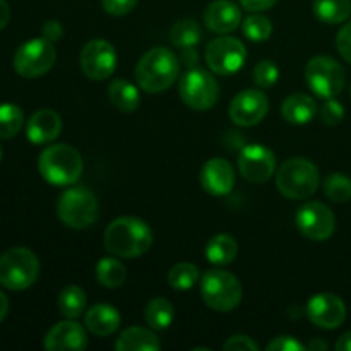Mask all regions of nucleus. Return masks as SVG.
<instances>
[{
	"mask_svg": "<svg viewBox=\"0 0 351 351\" xmlns=\"http://www.w3.org/2000/svg\"><path fill=\"white\" fill-rule=\"evenodd\" d=\"M105 249L112 256L122 257V259H134L141 257L149 250L153 243V232L149 225L143 219L134 216H122L117 218L105 230Z\"/></svg>",
	"mask_w": 351,
	"mask_h": 351,
	"instance_id": "nucleus-1",
	"label": "nucleus"
},
{
	"mask_svg": "<svg viewBox=\"0 0 351 351\" xmlns=\"http://www.w3.org/2000/svg\"><path fill=\"white\" fill-rule=\"evenodd\" d=\"M180 72L177 55L165 47L151 48L141 57L136 67V79L141 89L158 95L175 84Z\"/></svg>",
	"mask_w": 351,
	"mask_h": 351,
	"instance_id": "nucleus-2",
	"label": "nucleus"
},
{
	"mask_svg": "<svg viewBox=\"0 0 351 351\" xmlns=\"http://www.w3.org/2000/svg\"><path fill=\"white\" fill-rule=\"evenodd\" d=\"M82 156L75 147L69 144H53L41 151L38 158V170L41 177L51 185H72L81 178Z\"/></svg>",
	"mask_w": 351,
	"mask_h": 351,
	"instance_id": "nucleus-3",
	"label": "nucleus"
},
{
	"mask_svg": "<svg viewBox=\"0 0 351 351\" xmlns=\"http://www.w3.org/2000/svg\"><path fill=\"white\" fill-rule=\"evenodd\" d=\"M276 187L281 195L300 201L315 194L319 187V170L305 158H291L281 165L276 173Z\"/></svg>",
	"mask_w": 351,
	"mask_h": 351,
	"instance_id": "nucleus-4",
	"label": "nucleus"
},
{
	"mask_svg": "<svg viewBox=\"0 0 351 351\" xmlns=\"http://www.w3.org/2000/svg\"><path fill=\"white\" fill-rule=\"evenodd\" d=\"M40 276V261L24 247H16L0 256V285L21 291L33 287Z\"/></svg>",
	"mask_w": 351,
	"mask_h": 351,
	"instance_id": "nucleus-5",
	"label": "nucleus"
},
{
	"mask_svg": "<svg viewBox=\"0 0 351 351\" xmlns=\"http://www.w3.org/2000/svg\"><path fill=\"white\" fill-rule=\"evenodd\" d=\"M204 304L216 312H232L242 302V285L235 274L223 269H209L201 280Z\"/></svg>",
	"mask_w": 351,
	"mask_h": 351,
	"instance_id": "nucleus-6",
	"label": "nucleus"
},
{
	"mask_svg": "<svg viewBox=\"0 0 351 351\" xmlns=\"http://www.w3.org/2000/svg\"><path fill=\"white\" fill-rule=\"evenodd\" d=\"M57 213L69 228L84 230L98 219V199L86 187L67 189L58 199Z\"/></svg>",
	"mask_w": 351,
	"mask_h": 351,
	"instance_id": "nucleus-7",
	"label": "nucleus"
},
{
	"mask_svg": "<svg viewBox=\"0 0 351 351\" xmlns=\"http://www.w3.org/2000/svg\"><path fill=\"white\" fill-rule=\"evenodd\" d=\"M307 84L319 98H336L345 88V71L336 58L317 55L311 58L305 67Z\"/></svg>",
	"mask_w": 351,
	"mask_h": 351,
	"instance_id": "nucleus-8",
	"label": "nucleus"
},
{
	"mask_svg": "<svg viewBox=\"0 0 351 351\" xmlns=\"http://www.w3.org/2000/svg\"><path fill=\"white\" fill-rule=\"evenodd\" d=\"M182 101L192 110H209L218 101L219 88L215 75L202 69H192L184 74L178 82Z\"/></svg>",
	"mask_w": 351,
	"mask_h": 351,
	"instance_id": "nucleus-9",
	"label": "nucleus"
},
{
	"mask_svg": "<svg viewBox=\"0 0 351 351\" xmlns=\"http://www.w3.org/2000/svg\"><path fill=\"white\" fill-rule=\"evenodd\" d=\"M53 43L45 38H36L21 45L14 55V69L26 79H36L47 74L55 64Z\"/></svg>",
	"mask_w": 351,
	"mask_h": 351,
	"instance_id": "nucleus-10",
	"label": "nucleus"
},
{
	"mask_svg": "<svg viewBox=\"0 0 351 351\" xmlns=\"http://www.w3.org/2000/svg\"><path fill=\"white\" fill-rule=\"evenodd\" d=\"M247 58L245 47L232 36H219L209 41L206 48V64L215 74L230 75L240 71Z\"/></svg>",
	"mask_w": 351,
	"mask_h": 351,
	"instance_id": "nucleus-11",
	"label": "nucleus"
},
{
	"mask_svg": "<svg viewBox=\"0 0 351 351\" xmlns=\"http://www.w3.org/2000/svg\"><path fill=\"white\" fill-rule=\"evenodd\" d=\"M295 221L302 235L315 242L328 240L336 230L335 213L322 202H305L297 211Z\"/></svg>",
	"mask_w": 351,
	"mask_h": 351,
	"instance_id": "nucleus-12",
	"label": "nucleus"
},
{
	"mask_svg": "<svg viewBox=\"0 0 351 351\" xmlns=\"http://www.w3.org/2000/svg\"><path fill=\"white\" fill-rule=\"evenodd\" d=\"M79 64L86 77L93 81H105L115 72L117 51L106 40H91L81 50Z\"/></svg>",
	"mask_w": 351,
	"mask_h": 351,
	"instance_id": "nucleus-13",
	"label": "nucleus"
},
{
	"mask_svg": "<svg viewBox=\"0 0 351 351\" xmlns=\"http://www.w3.org/2000/svg\"><path fill=\"white\" fill-rule=\"evenodd\" d=\"M240 173L252 184H264L269 180L276 168V156L264 144H249L239 156Z\"/></svg>",
	"mask_w": 351,
	"mask_h": 351,
	"instance_id": "nucleus-14",
	"label": "nucleus"
},
{
	"mask_svg": "<svg viewBox=\"0 0 351 351\" xmlns=\"http://www.w3.org/2000/svg\"><path fill=\"white\" fill-rule=\"evenodd\" d=\"M269 112V99L259 89H245L233 98L228 113L233 123L240 127H252L263 122Z\"/></svg>",
	"mask_w": 351,
	"mask_h": 351,
	"instance_id": "nucleus-15",
	"label": "nucleus"
},
{
	"mask_svg": "<svg viewBox=\"0 0 351 351\" xmlns=\"http://www.w3.org/2000/svg\"><path fill=\"white\" fill-rule=\"evenodd\" d=\"M307 315L317 328L336 329L345 322L346 305L338 295L317 293L308 300Z\"/></svg>",
	"mask_w": 351,
	"mask_h": 351,
	"instance_id": "nucleus-16",
	"label": "nucleus"
},
{
	"mask_svg": "<svg viewBox=\"0 0 351 351\" xmlns=\"http://www.w3.org/2000/svg\"><path fill=\"white\" fill-rule=\"evenodd\" d=\"M45 348L48 351H82L88 348V335L79 322H58L45 336Z\"/></svg>",
	"mask_w": 351,
	"mask_h": 351,
	"instance_id": "nucleus-17",
	"label": "nucleus"
},
{
	"mask_svg": "<svg viewBox=\"0 0 351 351\" xmlns=\"http://www.w3.org/2000/svg\"><path fill=\"white\" fill-rule=\"evenodd\" d=\"M201 185L208 194L226 195L235 185V171L233 167L223 158H211L206 161L201 170Z\"/></svg>",
	"mask_w": 351,
	"mask_h": 351,
	"instance_id": "nucleus-18",
	"label": "nucleus"
},
{
	"mask_svg": "<svg viewBox=\"0 0 351 351\" xmlns=\"http://www.w3.org/2000/svg\"><path fill=\"white\" fill-rule=\"evenodd\" d=\"M240 23H242V12L230 0H215L204 10V24L213 33H232L240 26Z\"/></svg>",
	"mask_w": 351,
	"mask_h": 351,
	"instance_id": "nucleus-19",
	"label": "nucleus"
},
{
	"mask_svg": "<svg viewBox=\"0 0 351 351\" xmlns=\"http://www.w3.org/2000/svg\"><path fill=\"white\" fill-rule=\"evenodd\" d=\"M62 130V119L53 110H40L26 125V136L33 144H50Z\"/></svg>",
	"mask_w": 351,
	"mask_h": 351,
	"instance_id": "nucleus-20",
	"label": "nucleus"
},
{
	"mask_svg": "<svg viewBox=\"0 0 351 351\" xmlns=\"http://www.w3.org/2000/svg\"><path fill=\"white\" fill-rule=\"evenodd\" d=\"M120 314L115 307L108 304H98L93 305L88 312H86V328L93 332V335L105 338V336L113 335L117 329L120 328Z\"/></svg>",
	"mask_w": 351,
	"mask_h": 351,
	"instance_id": "nucleus-21",
	"label": "nucleus"
},
{
	"mask_svg": "<svg viewBox=\"0 0 351 351\" xmlns=\"http://www.w3.org/2000/svg\"><path fill=\"white\" fill-rule=\"evenodd\" d=\"M317 113V103L314 98L305 93H297V95L288 96L281 105V115L287 122L295 123V125H304L308 123Z\"/></svg>",
	"mask_w": 351,
	"mask_h": 351,
	"instance_id": "nucleus-22",
	"label": "nucleus"
},
{
	"mask_svg": "<svg viewBox=\"0 0 351 351\" xmlns=\"http://www.w3.org/2000/svg\"><path fill=\"white\" fill-rule=\"evenodd\" d=\"M119 351H158L161 343L153 331L146 328H127L115 343Z\"/></svg>",
	"mask_w": 351,
	"mask_h": 351,
	"instance_id": "nucleus-23",
	"label": "nucleus"
},
{
	"mask_svg": "<svg viewBox=\"0 0 351 351\" xmlns=\"http://www.w3.org/2000/svg\"><path fill=\"white\" fill-rule=\"evenodd\" d=\"M108 99L120 112H136L139 106V89L125 79H115L108 86Z\"/></svg>",
	"mask_w": 351,
	"mask_h": 351,
	"instance_id": "nucleus-24",
	"label": "nucleus"
},
{
	"mask_svg": "<svg viewBox=\"0 0 351 351\" xmlns=\"http://www.w3.org/2000/svg\"><path fill=\"white\" fill-rule=\"evenodd\" d=\"M237 254H239V245L235 239L225 233L215 235L206 245V257L215 266H228L235 261Z\"/></svg>",
	"mask_w": 351,
	"mask_h": 351,
	"instance_id": "nucleus-25",
	"label": "nucleus"
},
{
	"mask_svg": "<svg viewBox=\"0 0 351 351\" xmlns=\"http://www.w3.org/2000/svg\"><path fill=\"white\" fill-rule=\"evenodd\" d=\"M315 17L326 24L345 23L351 14L350 0H314Z\"/></svg>",
	"mask_w": 351,
	"mask_h": 351,
	"instance_id": "nucleus-26",
	"label": "nucleus"
},
{
	"mask_svg": "<svg viewBox=\"0 0 351 351\" xmlns=\"http://www.w3.org/2000/svg\"><path fill=\"white\" fill-rule=\"evenodd\" d=\"M144 319L153 329H167L175 319V308L170 300L163 297H156L146 305Z\"/></svg>",
	"mask_w": 351,
	"mask_h": 351,
	"instance_id": "nucleus-27",
	"label": "nucleus"
},
{
	"mask_svg": "<svg viewBox=\"0 0 351 351\" xmlns=\"http://www.w3.org/2000/svg\"><path fill=\"white\" fill-rule=\"evenodd\" d=\"M58 311L64 317L77 319L86 311V293L82 288L69 285L58 295Z\"/></svg>",
	"mask_w": 351,
	"mask_h": 351,
	"instance_id": "nucleus-28",
	"label": "nucleus"
},
{
	"mask_svg": "<svg viewBox=\"0 0 351 351\" xmlns=\"http://www.w3.org/2000/svg\"><path fill=\"white\" fill-rule=\"evenodd\" d=\"M127 271L120 261L113 257H105L96 266V280L105 288H119L125 283Z\"/></svg>",
	"mask_w": 351,
	"mask_h": 351,
	"instance_id": "nucleus-29",
	"label": "nucleus"
},
{
	"mask_svg": "<svg viewBox=\"0 0 351 351\" xmlns=\"http://www.w3.org/2000/svg\"><path fill=\"white\" fill-rule=\"evenodd\" d=\"M171 43L180 48H194L201 40V27L194 19H182L171 27Z\"/></svg>",
	"mask_w": 351,
	"mask_h": 351,
	"instance_id": "nucleus-30",
	"label": "nucleus"
},
{
	"mask_svg": "<svg viewBox=\"0 0 351 351\" xmlns=\"http://www.w3.org/2000/svg\"><path fill=\"white\" fill-rule=\"evenodd\" d=\"M23 110L14 103L0 105V139H10L23 129Z\"/></svg>",
	"mask_w": 351,
	"mask_h": 351,
	"instance_id": "nucleus-31",
	"label": "nucleus"
},
{
	"mask_svg": "<svg viewBox=\"0 0 351 351\" xmlns=\"http://www.w3.org/2000/svg\"><path fill=\"white\" fill-rule=\"evenodd\" d=\"M201 278L199 267L191 263H178L168 273V283L173 290H189Z\"/></svg>",
	"mask_w": 351,
	"mask_h": 351,
	"instance_id": "nucleus-32",
	"label": "nucleus"
},
{
	"mask_svg": "<svg viewBox=\"0 0 351 351\" xmlns=\"http://www.w3.org/2000/svg\"><path fill=\"white\" fill-rule=\"evenodd\" d=\"M242 31L250 41H266L273 33V23L266 16L252 14L242 23Z\"/></svg>",
	"mask_w": 351,
	"mask_h": 351,
	"instance_id": "nucleus-33",
	"label": "nucleus"
},
{
	"mask_svg": "<svg viewBox=\"0 0 351 351\" xmlns=\"http://www.w3.org/2000/svg\"><path fill=\"white\" fill-rule=\"evenodd\" d=\"M324 192L332 202H346L351 199V178L343 173H331L324 180Z\"/></svg>",
	"mask_w": 351,
	"mask_h": 351,
	"instance_id": "nucleus-34",
	"label": "nucleus"
},
{
	"mask_svg": "<svg viewBox=\"0 0 351 351\" xmlns=\"http://www.w3.org/2000/svg\"><path fill=\"white\" fill-rule=\"evenodd\" d=\"M280 77V69L273 60H263L254 67V82L259 88H271Z\"/></svg>",
	"mask_w": 351,
	"mask_h": 351,
	"instance_id": "nucleus-35",
	"label": "nucleus"
},
{
	"mask_svg": "<svg viewBox=\"0 0 351 351\" xmlns=\"http://www.w3.org/2000/svg\"><path fill=\"white\" fill-rule=\"evenodd\" d=\"M321 119L326 125H338L345 119V106L335 98L328 99L321 108Z\"/></svg>",
	"mask_w": 351,
	"mask_h": 351,
	"instance_id": "nucleus-36",
	"label": "nucleus"
},
{
	"mask_svg": "<svg viewBox=\"0 0 351 351\" xmlns=\"http://www.w3.org/2000/svg\"><path fill=\"white\" fill-rule=\"evenodd\" d=\"M336 48H338L339 55H341L348 64H351V21L338 31V36H336Z\"/></svg>",
	"mask_w": 351,
	"mask_h": 351,
	"instance_id": "nucleus-37",
	"label": "nucleus"
},
{
	"mask_svg": "<svg viewBox=\"0 0 351 351\" xmlns=\"http://www.w3.org/2000/svg\"><path fill=\"white\" fill-rule=\"evenodd\" d=\"M226 351H259V345L252 338L243 335H237L228 338V341L223 345Z\"/></svg>",
	"mask_w": 351,
	"mask_h": 351,
	"instance_id": "nucleus-38",
	"label": "nucleus"
},
{
	"mask_svg": "<svg viewBox=\"0 0 351 351\" xmlns=\"http://www.w3.org/2000/svg\"><path fill=\"white\" fill-rule=\"evenodd\" d=\"M307 346L302 345L298 339H295L293 336H278L273 341L267 345V351H302Z\"/></svg>",
	"mask_w": 351,
	"mask_h": 351,
	"instance_id": "nucleus-39",
	"label": "nucleus"
},
{
	"mask_svg": "<svg viewBox=\"0 0 351 351\" xmlns=\"http://www.w3.org/2000/svg\"><path fill=\"white\" fill-rule=\"evenodd\" d=\"M101 2L103 9L112 16H125L137 5V0H101Z\"/></svg>",
	"mask_w": 351,
	"mask_h": 351,
	"instance_id": "nucleus-40",
	"label": "nucleus"
},
{
	"mask_svg": "<svg viewBox=\"0 0 351 351\" xmlns=\"http://www.w3.org/2000/svg\"><path fill=\"white\" fill-rule=\"evenodd\" d=\"M41 34H43L45 40L55 43V41L60 40L62 34H64V27H62V24L58 23V21H47V23L43 24V27H41Z\"/></svg>",
	"mask_w": 351,
	"mask_h": 351,
	"instance_id": "nucleus-41",
	"label": "nucleus"
},
{
	"mask_svg": "<svg viewBox=\"0 0 351 351\" xmlns=\"http://www.w3.org/2000/svg\"><path fill=\"white\" fill-rule=\"evenodd\" d=\"M278 0H240L243 9L250 10V12H263V10L271 9Z\"/></svg>",
	"mask_w": 351,
	"mask_h": 351,
	"instance_id": "nucleus-42",
	"label": "nucleus"
},
{
	"mask_svg": "<svg viewBox=\"0 0 351 351\" xmlns=\"http://www.w3.org/2000/svg\"><path fill=\"white\" fill-rule=\"evenodd\" d=\"M10 19V9H9V3L5 0H0V29L7 26Z\"/></svg>",
	"mask_w": 351,
	"mask_h": 351,
	"instance_id": "nucleus-43",
	"label": "nucleus"
},
{
	"mask_svg": "<svg viewBox=\"0 0 351 351\" xmlns=\"http://www.w3.org/2000/svg\"><path fill=\"white\" fill-rule=\"evenodd\" d=\"M336 350H338V351H351V331H346L345 335L339 336L338 343H336Z\"/></svg>",
	"mask_w": 351,
	"mask_h": 351,
	"instance_id": "nucleus-44",
	"label": "nucleus"
},
{
	"mask_svg": "<svg viewBox=\"0 0 351 351\" xmlns=\"http://www.w3.org/2000/svg\"><path fill=\"white\" fill-rule=\"evenodd\" d=\"M7 312H9V300H7L5 295H3L2 291H0V322H2L3 319H5Z\"/></svg>",
	"mask_w": 351,
	"mask_h": 351,
	"instance_id": "nucleus-45",
	"label": "nucleus"
},
{
	"mask_svg": "<svg viewBox=\"0 0 351 351\" xmlns=\"http://www.w3.org/2000/svg\"><path fill=\"white\" fill-rule=\"evenodd\" d=\"M328 348H329V345L326 341H322V339H314V341H311L307 345V350H314V351L328 350Z\"/></svg>",
	"mask_w": 351,
	"mask_h": 351,
	"instance_id": "nucleus-46",
	"label": "nucleus"
},
{
	"mask_svg": "<svg viewBox=\"0 0 351 351\" xmlns=\"http://www.w3.org/2000/svg\"><path fill=\"white\" fill-rule=\"evenodd\" d=\"M2 154H3V151H2V146H0V160H2Z\"/></svg>",
	"mask_w": 351,
	"mask_h": 351,
	"instance_id": "nucleus-47",
	"label": "nucleus"
}]
</instances>
